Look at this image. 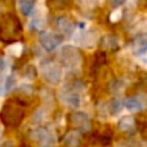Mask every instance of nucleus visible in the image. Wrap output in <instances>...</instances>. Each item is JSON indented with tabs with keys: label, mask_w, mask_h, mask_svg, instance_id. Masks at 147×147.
Masks as SVG:
<instances>
[{
	"label": "nucleus",
	"mask_w": 147,
	"mask_h": 147,
	"mask_svg": "<svg viewBox=\"0 0 147 147\" xmlns=\"http://www.w3.org/2000/svg\"><path fill=\"white\" fill-rule=\"evenodd\" d=\"M22 25H21L18 17L13 12L5 13L0 23V39H7L21 34Z\"/></svg>",
	"instance_id": "1"
},
{
	"label": "nucleus",
	"mask_w": 147,
	"mask_h": 147,
	"mask_svg": "<svg viewBox=\"0 0 147 147\" xmlns=\"http://www.w3.org/2000/svg\"><path fill=\"white\" fill-rule=\"evenodd\" d=\"M59 59H61L62 65L71 71H74L75 69H79L81 65L80 52L72 45H65L59 51Z\"/></svg>",
	"instance_id": "2"
},
{
	"label": "nucleus",
	"mask_w": 147,
	"mask_h": 147,
	"mask_svg": "<svg viewBox=\"0 0 147 147\" xmlns=\"http://www.w3.org/2000/svg\"><path fill=\"white\" fill-rule=\"evenodd\" d=\"M39 43L41 48L45 49L47 52H52L61 45L62 36L52 31H41L39 35Z\"/></svg>",
	"instance_id": "3"
},
{
	"label": "nucleus",
	"mask_w": 147,
	"mask_h": 147,
	"mask_svg": "<svg viewBox=\"0 0 147 147\" xmlns=\"http://www.w3.org/2000/svg\"><path fill=\"white\" fill-rule=\"evenodd\" d=\"M41 75H43V79L45 81L56 85L62 79V69L54 62H47V63L43 65Z\"/></svg>",
	"instance_id": "4"
},
{
	"label": "nucleus",
	"mask_w": 147,
	"mask_h": 147,
	"mask_svg": "<svg viewBox=\"0 0 147 147\" xmlns=\"http://www.w3.org/2000/svg\"><path fill=\"white\" fill-rule=\"evenodd\" d=\"M31 138L41 147H52L56 143V136L45 128H36L31 132Z\"/></svg>",
	"instance_id": "5"
},
{
	"label": "nucleus",
	"mask_w": 147,
	"mask_h": 147,
	"mask_svg": "<svg viewBox=\"0 0 147 147\" xmlns=\"http://www.w3.org/2000/svg\"><path fill=\"white\" fill-rule=\"evenodd\" d=\"M54 25H56L57 30L62 34V36H66V38H70L74 34V31H75V23L72 22L71 18L66 17V16L56 17Z\"/></svg>",
	"instance_id": "6"
},
{
	"label": "nucleus",
	"mask_w": 147,
	"mask_h": 147,
	"mask_svg": "<svg viewBox=\"0 0 147 147\" xmlns=\"http://www.w3.org/2000/svg\"><path fill=\"white\" fill-rule=\"evenodd\" d=\"M59 97H61L62 103L70 109H78L81 105V97L75 90H66L65 93L59 94Z\"/></svg>",
	"instance_id": "7"
},
{
	"label": "nucleus",
	"mask_w": 147,
	"mask_h": 147,
	"mask_svg": "<svg viewBox=\"0 0 147 147\" xmlns=\"http://www.w3.org/2000/svg\"><path fill=\"white\" fill-rule=\"evenodd\" d=\"M72 124L83 132L90 129V120H89L88 115L84 112H75L72 115Z\"/></svg>",
	"instance_id": "8"
},
{
	"label": "nucleus",
	"mask_w": 147,
	"mask_h": 147,
	"mask_svg": "<svg viewBox=\"0 0 147 147\" xmlns=\"http://www.w3.org/2000/svg\"><path fill=\"white\" fill-rule=\"evenodd\" d=\"M132 48L133 52L137 57H143L146 54V49H147V41H146V35L141 34L137 38L133 40L132 43Z\"/></svg>",
	"instance_id": "9"
},
{
	"label": "nucleus",
	"mask_w": 147,
	"mask_h": 147,
	"mask_svg": "<svg viewBox=\"0 0 147 147\" xmlns=\"http://www.w3.org/2000/svg\"><path fill=\"white\" fill-rule=\"evenodd\" d=\"M124 106L132 112H140L145 109V101L141 97H129L125 99Z\"/></svg>",
	"instance_id": "10"
},
{
	"label": "nucleus",
	"mask_w": 147,
	"mask_h": 147,
	"mask_svg": "<svg viewBox=\"0 0 147 147\" xmlns=\"http://www.w3.org/2000/svg\"><path fill=\"white\" fill-rule=\"evenodd\" d=\"M72 5V0H47V7L51 10H65Z\"/></svg>",
	"instance_id": "11"
},
{
	"label": "nucleus",
	"mask_w": 147,
	"mask_h": 147,
	"mask_svg": "<svg viewBox=\"0 0 147 147\" xmlns=\"http://www.w3.org/2000/svg\"><path fill=\"white\" fill-rule=\"evenodd\" d=\"M34 8H35V0H18V9L25 17L32 14Z\"/></svg>",
	"instance_id": "12"
},
{
	"label": "nucleus",
	"mask_w": 147,
	"mask_h": 147,
	"mask_svg": "<svg viewBox=\"0 0 147 147\" xmlns=\"http://www.w3.org/2000/svg\"><path fill=\"white\" fill-rule=\"evenodd\" d=\"M136 127V121L133 116H124L119 120V128L124 132H132Z\"/></svg>",
	"instance_id": "13"
},
{
	"label": "nucleus",
	"mask_w": 147,
	"mask_h": 147,
	"mask_svg": "<svg viewBox=\"0 0 147 147\" xmlns=\"http://www.w3.org/2000/svg\"><path fill=\"white\" fill-rule=\"evenodd\" d=\"M102 45H103L105 48L115 49L119 47V39L115 35H110L109 34V35L103 36V39H102Z\"/></svg>",
	"instance_id": "14"
},
{
	"label": "nucleus",
	"mask_w": 147,
	"mask_h": 147,
	"mask_svg": "<svg viewBox=\"0 0 147 147\" xmlns=\"http://www.w3.org/2000/svg\"><path fill=\"white\" fill-rule=\"evenodd\" d=\"M79 141H80V136L78 132H70L69 134L65 137V143L70 147H75L79 145Z\"/></svg>",
	"instance_id": "15"
},
{
	"label": "nucleus",
	"mask_w": 147,
	"mask_h": 147,
	"mask_svg": "<svg viewBox=\"0 0 147 147\" xmlns=\"http://www.w3.org/2000/svg\"><path fill=\"white\" fill-rule=\"evenodd\" d=\"M16 85V79L13 75H8L4 78V92L5 93H9Z\"/></svg>",
	"instance_id": "16"
},
{
	"label": "nucleus",
	"mask_w": 147,
	"mask_h": 147,
	"mask_svg": "<svg viewBox=\"0 0 147 147\" xmlns=\"http://www.w3.org/2000/svg\"><path fill=\"white\" fill-rule=\"evenodd\" d=\"M47 115H48V111H47L45 109H40L34 115V120H35L36 123H40V121H43V120H45Z\"/></svg>",
	"instance_id": "17"
},
{
	"label": "nucleus",
	"mask_w": 147,
	"mask_h": 147,
	"mask_svg": "<svg viewBox=\"0 0 147 147\" xmlns=\"http://www.w3.org/2000/svg\"><path fill=\"white\" fill-rule=\"evenodd\" d=\"M111 109H112V114H119L120 111H121V101L120 99H116V101H114L112 102V105H111Z\"/></svg>",
	"instance_id": "18"
},
{
	"label": "nucleus",
	"mask_w": 147,
	"mask_h": 147,
	"mask_svg": "<svg viewBox=\"0 0 147 147\" xmlns=\"http://www.w3.org/2000/svg\"><path fill=\"white\" fill-rule=\"evenodd\" d=\"M125 1H127V0H109L110 5H111L114 9H116V8H120L121 5H124Z\"/></svg>",
	"instance_id": "19"
},
{
	"label": "nucleus",
	"mask_w": 147,
	"mask_h": 147,
	"mask_svg": "<svg viewBox=\"0 0 147 147\" xmlns=\"http://www.w3.org/2000/svg\"><path fill=\"white\" fill-rule=\"evenodd\" d=\"M21 52H22V47H21V44H13V47H12V54H14L16 57H18L21 54Z\"/></svg>",
	"instance_id": "20"
},
{
	"label": "nucleus",
	"mask_w": 147,
	"mask_h": 147,
	"mask_svg": "<svg viewBox=\"0 0 147 147\" xmlns=\"http://www.w3.org/2000/svg\"><path fill=\"white\" fill-rule=\"evenodd\" d=\"M89 35H90L89 32H88V34H84V38L89 39ZM88 41H92V40H84V41H83V45H84V47H88ZM93 43H94V41H92V44H93Z\"/></svg>",
	"instance_id": "21"
},
{
	"label": "nucleus",
	"mask_w": 147,
	"mask_h": 147,
	"mask_svg": "<svg viewBox=\"0 0 147 147\" xmlns=\"http://www.w3.org/2000/svg\"><path fill=\"white\" fill-rule=\"evenodd\" d=\"M4 69H5V59L3 57H0V71H3Z\"/></svg>",
	"instance_id": "22"
},
{
	"label": "nucleus",
	"mask_w": 147,
	"mask_h": 147,
	"mask_svg": "<svg viewBox=\"0 0 147 147\" xmlns=\"http://www.w3.org/2000/svg\"><path fill=\"white\" fill-rule=\"evenodd\" d=\"M3 1H4L5 4H10V5H12V3H13L12 0H3Z\"/></svg>",
	"instance_id": "23"
},
{
	"label": "nucleus",
	"mask_w": 147,
	"mask_h": 147,
	"mask_svg": "<svg viewBox=\"0 0 147 147\" xmlns=\"http://www.w3.org/2000/svg\"><path fill=\"white\" fill-rule=\"evenodd\" d=\"M1 136H3V127L0 125V138H1Z\"/></svg>",
	"instance_id": "24"
}]
</instances>
